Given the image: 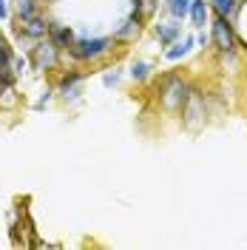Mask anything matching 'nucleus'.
<instances>
[{
  "instance_id": "1",
  "label": "nucleus",
  "mask_w": 247,
  "mask_h": 250,
  "mask_svg": "<svg viewBox=\"0 0 247 250\" xmlns=\"http://www.w3.org/2000/svg\"><path fill=\"white\" fill-rule=\"evenodd\" d=\"M187 94H190V83L179 74H173V71L162 74L156 83V97H159V105L165 111H179L182 103L187 100Z\"/></svg>"
},
{
  "instance_id": "2",
  "label": "nucleus",
  "mask_w": 247,
  "mask_h": 250,
  "mask_svg": "<svg viewBox=\"0 0 247 250\" xmlns=\"http://www.w3.org/2000/svg\"><path fill=\"white\" fill-rule=\"evenodd\" d=\"M114 37H77L74 46L68 48V57L77 62H94L100 57H105L111 48H114Z\"/></svg>"
},
{
  "instance_id": "3",
  "label": "nucleus",
  "mask_w": 247,
  "mask_h": 250,
  "mask_svg": "<svg viewBox=\"0 0 247 250\" xmlns=\"http://www.w3.org/2000/svg\"><path fill=\"white\" fill-rule=\"evenodd\" d=\"M210 46L216 48L219 54L222 51H233L236 48V29H233V20L230 17H222V15H213V20H210Z\"/></svg>"
},
{
  "instance_id": "4",
  "label": "nucleus",
  "mask_w": 247,
  "mask_h": 250,
  "mask_svg": "<svg viewBox=\"0 0 247 250\" xmlns=\"http://www.w3.org/2000/svg\"><path fill=\"white\" fill-rule=\"evenodd\" d=\"M57 62H60V48L54 46L48 37L37 40V43L29 48V65H31V71H51Z\"/></svg>"
},
{
  "instance_id": "5",
  "label": "nucleus",
  "mask_w": 247,
  "mask_h": 250,
  "mask_svg": "<svg viewBox=\"0 0 247 250\" xmlns=\"http://www.w3.org/2000/svg\"><path fill=\"white\" fill-rule=\"evenodd\" d=\"M179 111H182V123H185V128L199 131L202 123H205V114H207V108H205V94L190 85V94H187V100L182 103Z\"/></svg>"
},
{
  "instance_id": "6",
  "label": "nucleus",
  "mask_w": 247,
  "mask_h": 250,
  "mask_svg": "<svg viewBox=\"0 0 247 250\" xmlns=\"http://www.w3.org/2000/svg\"><path fill=\"white\" fill-rule=\"evenodd\" d=\"M82 80H85V71H80V68L62 71L57 85H54V94H60L62 103H77L82 94Z\"/></svg>"
},
{
  "instance_id": "7",
  "label": "nucleus",
  "mask_w": 247,
  "mask_h": 250,
  "mask_svg": "<svg viewBox=\"0 0 247 250\" xmlns=\"http://www.w3.org/2000/svg\"><path fill=\"white\" fill-rule=\"evenodd\" d=\"M46 37L60 48V51H68V48L74 46V40H77L74 29H71V26H60V23H48V34Z\"/></svg>"
},
{
  "instance_id": "8",
  "label": "nucleus",
  "mask_w": 247,
  "mask_h": 250,
  "mask_svg": "<svg viewBox=\"0 0 247 250\" xmlns=\"http://www.w3.org/2000/svg\"><path fill=\"white\" fill-rule=\"evenodd\" d=\"M142 26H145V17L139 15V12H134L131 9V17L125 20L120 29L114 31V40H120V43H128V40H134V37H139V31H142Z\"/></svg>"
},
{
  "instance_id": "9",
  "label": "nucleus",
  "mask_w": 247,
  "mask_h": 250,
  "mask_svg": "<svg viewBox=\"0 0 247 250\" xmlns=\"http://www.w3.org/2000/svg\"><path fill=\"white\" fill-rule=\"evenodd\" d=\"M196 46V37H185V40H173L170 46H165V60L176 62L182 60V57H187L190 54V48Z\"/></svg>"
},
{
  "instance_id": "10",
  "label": "nucleus",
  "mask_w": 247,
  "mask_h": 250,
  "mask_svg": "<svg viewBox=\"0 0 247 250\" xmlns=\"http://www.w3.org/2000/svg\"><path fill=\"white\" fill-rule=\"evenodd\" d=\"M154 34H156V40H159L162 46H170L173 40H179L182 26H179L176 20H170V23H156V26H154Z\"/></svg>"
},
{
  "instance_id": "11",
  "label": "nucleus",
  "mask_w": 247,
  "mask_h": 250,
  "mask_svg": "<svg viewBox=\"0 0 247 250\" xmlns=\"http://www.w3.org/2000/svg\"><path fill=\"white\" fill-rule=\"evenodd\" d=\"M187 17H190L193 29H205V26H207V17H210V6H207L205 0H190Z\"/></svg>"
},
{
  "instance_id": "12",
  "label": "nucleus",
  "mask_w": 247,
  "mask_h": 250,
  "mask_svg": "<svg viewBox=\"0 0 247 250\" xmlns=\"http://www.w3.org/2000/svg\"><path fill=\"white\" fill-rule=\"evenodd\" d=\"M207 6H210V12L213 15H222V17H236V12L242 9V3L239 0H207Z\"/></svg>"
},
{
  "instance_id": "13",
  "label": "nucleus",
  "mask_w": 247,
  "mask_h": 250,
  "mask_svg": "<svg viewBox=\"0 0 247 250\" xmlns=\"http://www.w3.org/2000/svg\"><path fill=\"white\" fill-rule=\"evenodd\" d=\"M9 3L15 6L17 20H26V17L40 15V3H37V0H9Z\"/></svg>"
},
{
  "instance_id": "14",
  "label": "nucleus",
  "mask_w": 247,
  "mask_h": 250,
  "mask_svg": "<svg viewBox=\"0 0 247 250\" xmlns=\"http://www.w3.org/2000/svg\"><path fill=\"white\" fill-rule=\"evenodd\" d=\"M128 74H131V80H134V83H145V80L151 77V62L134 60V62H131V68H128Z\"/></svg>"
},
{
  "instance_id": "15",
  "label": "nucleus",
  "mask_w": 247,
  "mask_h": 250,
  "mask_svg": "<svg viewBox=\"0 0 247 250\" xmlns=\"http://www.w3.org/2000/svg\"><path fill=\"white\" fill-rule=\"evenodd\" d=\"M187 9H190V0H168V15L173 17V20L187 17Z\"/></svg>"
},
{
  "instance_id": "16",
  "label": "nucleus",
  "mask_w": 247,
  "mask_h": 250,
  "mask_svg": "<svg viewBox=\"0 0 247 250\" xmlns=\"http://www.w3.org/2000/svg\"><path fill=\"white\" fill-rule=\"evenodd\" d=\"M120 80H123L120 68H108V71L103 74V85H105V88H117V85H120Z\"/></svg>"
},
{
  "instance_id": "17",
  "label": "nucleus",
  "mask_w": 247,
  "mask_h": 250,
  "mask_svg": "<svg viewBox=\"0 0 247 250\" xmlns=\"http://www.w3.org/2000/svg\"><path fill=\"white\" fill-rule=\"evenodd\" d=\"M51 97H54V88H46V91H43V97H40V100H37V103H34L31 108H34V111H43V108L48 105V103H51Z\"/></svg>"
},
{
  "instance_id": "18",
  "label": "nucleus",
  "mask_w": 247,
  "mask_h": 250,
  "mask_svg": "<svg viewBox=\"0 0 247 250\" xmlns=\"http://www.w3.org/2000/svg\"><path fill=\"white\" fill-rule=\"evenodd\" d=\"M12 65H15V77H20V74L29 68V57H15V60H12Z\"/></svg>"
},
{
  "instance_id": "19",
  "label": "nucleus",
  "mask_w": 247,
  "mask_h": 250,
  "mask_svg": "<svg viewBox=\"0 0 247 250\" xmlns=\"http://www.w3.org/2000/svg\"><path fill=\"white\" fill-rule=\"evenodd\" d=\"M12 17V6H9V0H0V23H6Z\"/></svg>"
},
{
  "instance_id": "20",
  "label": "nucleus",
  "mask_w": 247,
  "mask_h": 250,
  "mask_svg": "<svg viewBox=\"0 0 247 250\" xmlns=\"http://www.w3.org/2000/svg\"><path fill=\"white\" fill-rule=\"evenodd\" d=\"M196 46H202V48L210 46V34H207V31H202V29H199V34H196Z\"/></svg>"
}]
</instances>
